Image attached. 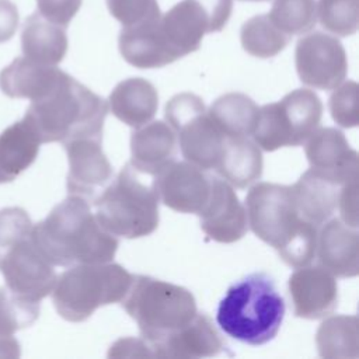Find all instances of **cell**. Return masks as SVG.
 <instances>
[{"mask_svg":"<svg viewBox=\"0 0 359 359\" xmlns=\"http://www.w3.org/2000/svg\"><path fill=\"white\" fill-rule=\"evenodd\" d=\"M358 177L346 181L341 185L339 196H338V209L341 213V220L349 226L356 229L358 227Z\"/></svg>","mask_w":359,"mask_h":359,"instance_id":"38","label":"cell"},{"mask_svg":"<svg viewBox=\"0 0 359 359\" xmlns=\"http://www.w3.org/2000/svg\"><path fill=\"white\" fill-rule=\"evenodd\" d=\"M66 74L53 65H42L15 57L0 72V90L10 98H27L35 101L46 95Z\"/></svg>","mask_w":359,"mask_h":359,"instance_id":"22","label":"cell"},{"mask_svg":"<svg viewBox=\"0 0 359 359\" xmlns=\"http://www.w3.org/2000/svg\"><path fill=\"white\" fill-rule=\"evenodd\" d=\"M122 307L136 321L150 351L198 313L196 300L188 289L144 275H133Z\"/></svg>","mask_w":359,"mask_h":359,"instance_id":"5","label":"cell"},{"mask_svg":"<svg viewBox=\"0 0 359 359\" xmlns=\"http://www.w3.org/2000/svg\"><path fill=\"white\" fill-rule=\"evenodd\" d=\"M36 6L43 18L66 28L80 10L81 0H36Z\"/></svg>","mask_w":359,"mask_h":359,"instance_id":"37","label":"cell"},{"mask_svg":"<svg viewBox=\"0 0 359 359\" xmlns=\"http://www.w3.org/2000/svg\"><path fill=\"white\" fill-rule=\"evenodd\" d=\"M108 102L70 74L42 98L31 101L25 123L41 143H66L77 137H101Z\"/></svg>","mask_w":359,"mask_h":359,"instance_id":"3","label":"cell"},{"mask_svg":"<svg viewBox=\"0 0 359 359\" xmlns=\"http://www.w3.org/2000/svg\"><path fill=\"white\" fill-rule=\"evenodd\" d=\"M310 168L321 177L342 185L358 177V151L335 128H317L304 142Z\"/></svg>","mask_w":359,"mask_h":359,"instance_id":"16","label":"cell"},{"mask_svg":"<svg viewBox=\"0 0 359 359\" xmlns=\"http://www.w3.org/2000/svg\"><path fill=\"white\" fill-rule=\"evenodd\" d=\"M0 271L11 293L38 303L52 293L57 279L53 265L32 243L31 234L6 254Z\"/></svg>","mask_w":359,"mask_h":359,"instance_id":"11","label":"cell"},{"mask_svg":"<svg viewBox=\"0 0 359 359\" xmlns=\"http://www.w3.org/2000/svg\"><path fill=\"white\" fill-rule=\"evenodd\" d=\"M21 49L24 56L32 62L56 66L67 52L66 31L35 11L24 22Z\"/></svg>","mask_w":359,"mask_h":359,"instance_id":"24","label":"cell"},{"mask_svg":"<svg viewBox=\"0 0 359 359\" xmlns=\"http://www.w3.org/2000/svg\"><path fill=\"white\" fill-rule=\"evenodd\" d=\"M158 108L156 87L143 77H129L115 86L108 98V109L130 128L149 123Z\"/></svg>","mask_w":359,"mask_h":359,"instance_id":"23","label":"cell"},{"mask_svg":"<svg viewBox=\"0 0 359 359\" xmlns=\"http://www.w3.org/2000/svg\"><path fill=\"white\" fill-rule=\"evenodd\" d=\"M245 206L250 229L285 264L299 268L314 259L318 227L302 217L292 187L258 182L248 191Z\"/></svg>","mask_w":359,"mask_h":359,"instance_id":"2","label":"cell"},{"mask_svg":"<svg viewBox=\"0 0 359 359\" xmlns=\"http://www.w3.org/2000/svg\"><path fill=\"white\" fill-rule=\"evenodd\" d=\"M132 280L130 272L111 261L72 265L57 276L52 302L62 318L80 323L98 307L122 302Z\"/></svg>","mask_w":359,"mask_h":359,"instance_id":"6","label":"cell"},{"mask_svg":"<svg viewBox=\"0 0 359 359\" xmlns=\"http://www.w3.org/2000/svg\"><path fill=\"white\" fill-rule=\"evenodd\" d=\"M158 27L178 59L198 50L203 35L215 32L208 13L198 0H182L172 6L160 15Z\"/></svg>","mask_w":359,"mask_h":359,"instance_id":"18","label":"cell"},{"mask_svg":"<svg viewBox=\"0 0 359 359\" xmlns=\"http://www.w3.org/2000/svg\"><path fill=\"white\" fill-rule=\"evenodd\" d=\"M241 1H266V0H241Z\"/></svg>","mask_w":359,"mask_h":359,"instance_id":"42","label":"cell"},{"mask_svg":"<svg viewBox=\"0 0 359 359\" xmlns=\"http://www.w3.org/2000/svg\"><path fill=\"white\" fill-rule=\"evenodd\" d=\"M240 39L247 53L259 59H268L282 52L289 43L290 36L275 27L268 14H259L243 24Z\"/></svg>","mask_w":359,"mask_h":359,"instance_id":"30","label":"cell"},{"mask_svg":"<svg viewBox=\"0 0 359 359\" xmlns=\"http://www.w3.org/2000/svg\"><path fill=\"white\" fill-rule=\"evenodd\" d=\"M316 255L318 265L339 278H353L359 272V236L356 229L341 219H328L318 227Z\"/></svg>","mask_w":359,"mask_h":359,"instance_id":"19","label":"cell"},{"mask_svg":"<svg viewBox=\"0 0 359 359\" xmlns=\"http://www.w3.org/2000/svg\"><path fill=\"white\" fill-rule=\"evenodd\" d=\"M31 240L55 266L98 264L114 259L118 237L101 227L88 201L69 195L39 223L32 224Z\"/></svg>","mask_w":359,"mask_h":359,"instance_id":"1","label":"cell"},{"mask_svg":"<svg viewBox=\"0 0 359 359\" xmlns=\"http://www.w3.org/2000/svg\"><path fill=\"white\" fill-rule=\"evenodd\" d=\"M32 223L22 208H4L0 210V264L6 254L31 234Z\"/></svg>","mask_w":359,"mask_h":359,"instance_id":"34","label":"cell"},{"mask_svg":"<svg viewBox=\"0 0 359 359\" xmlns=\"http://www.w3.org/2000/svg\"><path fill=\"white\" fill-rule=\"evenodd\" d=\"M198 216L201 229L217 243H236L248 230L245 208L234 188L223 178L212 177L209 199Z\"/></svg>","mask_w":359,"mask_h":359,"instance_id":"14","label":"cell"},{"mask_svg":"<svg viewBox=\"0 0 359 359\" xmlns=\"http://www.w3.org/2000/svg\"><path fill=\"white\" fill-rule=\"evenodd\" d=\"M93 202L95 219L115 237H146L158 226V198L129 163Z\"/></svg>","mask_w":359,"mask_h":359,"instance_id":"7","label":"cell"},{"mask_svg":"<svg viewBox=\"0 0 359 359\" xmlns=\"http://www.w3.org/2000/svg\"><path fill=\"white\" fill-rule=\"evenodd\" d=\"M107 6L122 27L142 24L161 15L157 0H107Z\"/></svg>","mask_w":359,"mask_h":359,"instance_id":"36","label":"cell"},{"mask_svg":"<svg viewBox=\"0 0 359 359\" xmlns=\"http://www.w3.org/2000/svg\"><path fill=\"white\" fill-rule=\"evenodd\" d=\"M318 355L327 359H356L359 355V332L356 316H331L316 334Z\"/></svg>","mask_w":359,"mask_h":359,"instance_id":"28","label":"cell"},{"mask_svg":"<svg viewBox=\"0 0 359 359\" xmlns=\"http://www.w3.org/2000/svg\"><path fill=\"white\" fill-rule=\"evenodd\" d=\"M41 142L24 119L0 133V184L15 180L36 158Z\"/></svg>","mask_w":359,"mask_h":359,"instance_id":"27","label":"cell"},{"mask_svg":"<svg viewBox=\"0 0 359 359\" xmlns=\"http://www.w3.org/2000/svg\"><path fill=\"white\" fill-rule=\"evenodd\" d=\"M164 116L185 160L202 170L216 168L226 135L209 116L202 98L192 93L177 94L165 104Z\"/></svg>","mask_w":359,"mask_h":359,"instance_id":"9","label":"cell"},{"mask_svg":"<svg viewBox=\"0 0 359 359\" xmlns=\"http://www.w3.org/2000/svg\"><path fill=\"white\" fill-rule=\"evenodd\" d=\"M294 65L303 84L317 90H334L346 77V53L335 36L316 31L297 41Z\"/></svg>","mask_w":359,"mask_h":359,"instance_id":"10","label":"cell"},{"mask_svg":"<svg viewBox=\"0 0 359 359\" xmlns=\"http://www.w3.org/2000/svg\"><path fill=\"white\" fill-rule=\"evenodd\" d=\"M323 102L307 88L287 93L280 101L265 104L258 109L252 139L264 151L285 146H300L320 126Z\"/></svg>","mask_w":359,"mask_h":359,"instance_id":"8","label":"cell"},{"mask_svg":"<svg viewBox=\"0 0 359 359\" xmlns=\"http://www.w3.org/2000/svg\"><path fill=\"white\" fill-rule=\"evenodd\" d=\"M198 1L208 13L213 24L215 32L222 31L231 15L233 1L231 0H198Z\"/></svg>","mask_w":359,"mask_h":359,"instance_id":"39","label":"cell"},{"mask_svg":"<svg viewBox=\"0 0 359 359\" xmlns=\"http://www.w3.org/2000/svg\"><path fill=\"white\" fill-rule=\"evenodd\" d=\"M18 10L10 0H0V43L11 39L18 28Z\"/></svg>","mask_w":359,"mask_h":359,"instance_id":"40","label":"cell"},{"mask_svg":"<svg viewBox=\"0 0 359 359\" xmlns=\"http://www.w3.org/2000/svg\"><path fill=\"white\" fill-rule=\"evenodd\" d=\"M226 351V341L203 313H196L187 325L151 346L157 358H210Z\"/></svg>","mask_w":359,"mask_h":359,"instance_id":"17","label":"cell"},{"mask_svg":"<svg viewBox=\"0 0 359 359\" xmlns=\"http://www.w3.org/2000/svg\"><path fill=\"white\" fill-rule=\"evenodd\" d=\"M21 353L18 341L11 337H0V358H18Z\"/></svg>","mask_w":359,"mask_h":359,"instance_id":"41","label":"cell"},{"mask_svg":"<svg viewBox=\"0 0 359 359\" xmlns=\"http://www.w3.org/2000/svg\"><path fill=\"white\" fill-rule=\"evenodd\" d=\"M67 161V192L94 201L111 182L114 170L102 150L101 137H77L63 143Z\"/></svg>","mask_w":359,"mask_h":359,"instance_id":"12","label":"cell"},{"mask_svg":"<svg viewBox=\"0 0 359 359\" xmlns=\"http://www.w3.org/2000/svg\"><path fill=\"white\" fill-rule=\"evenodd\" d=\"M328 108L334 122L342 128H355L359 122L358 84L352 80L341 83L330 95Z\"/></svg>","mask_w":359,"mask_h":359,"instance_id":"35","label":"cell"},{"mask_svg":"<svg viewBox=\"0 0 359 359\" xmlns=\"http://www.w3.org/2000/svg\"><path fill=\"white\" fill-rule=\"evenodd\" d=\"M287 289L296 317L318 320L338 307L337 279L320 265L299 266L289 276Z\"/></svg>","mask_w":359,"mask_h":359,"instance_id":"15","label":"cell"},{"mask_svg":"<svg viewBox=\"0 0 359 359\" xmlns=\"http://www.w3.org/2000/svg\"><path fill=\"white\" fill-rule=\"evenodd\" d=\"M316 14L323 28L338 36H349L358 31L359 0H318Z\"/></svg>","mask_w":359,"mask_h":359,"instance_id":"33","label":"cell"},{"mask_svg":"<svg viewBox=\"0 0 359 359\" xmlns=\"http://www.w3.org/2000/svg\"><path fill=\"white\" fill-rule=\"evenodd\" d=\"M338 184L321 177L311 168L292 185L302 217L316 227L325 223L338 208Z\"/></svg>","mask_w":359,"mask_h":359,"instance_id":"26","label":"cell"},{"mask_svg":"<svg viewBox=\"0 0 359 359\" xmlns=\"http://www.w3.org/2000/svg\"><path fill=\"white\" fill-rule=\"evenodd\" d=\"M177 135L163 122H149L136 128L130 136V165L143 174L156 175L175 161Z\"/></svg>","mask_w":359,"mask_h":359,"instance_id":"20","label":"cell"},{"mask_svg":"<svg viewBox=\"0 0 359 359\" xmlns=\"http://www.w3.org/2000/svg\"><path fill=\"white\" fill-rule=\"evenodd\" d=\"M269 20L286 35H302L317 22L316 0H273Z\"/></svg>","mask_w":359,"mask_h":359,"instance_id":"31","label":"cell"},{"mask_svg":"<svg viewBox=\"0 0 359 359\" xmlns=\"http://www.w3.org/2000/svg\"><path fill=\"white\" fill-rule=\"evenodd\" d=\"M285 310L275 280L265 272H254L227 289L219 302L216 323L227 337L258 346L276 337Z\"/></svg>","mask_w":359,"mask_h":359,"instance_id":"4","label":"cell"},{"mask_svg":"<svg viewBox=\"0 0 359 359\" xmlns=\"http://www.w3.org/2000/svg\"><path fill=\"white\" fill-rule=\"evenodd\" d=\"M258 109V105L248 95L227 93L213 101L208 114L226 136L248 137L254 130Z\"/></svg>","mask_w":359,"mask_h":359,"instance_id":"29","label":"cell"},{"mask_svg":"<svg viewBox=\"0 0 359 359\" xmlns=\"http://www.w3.org/2000/svg\"><path fill=\"white\" fill-rule=\"evenodd\" d=\"M158 18L122 28L118 45L129 65L137 69H157L178 60L160 31Z\"/></svg>","mask_w":359,"mask_h":359,"instance_id":"21","label":"cell"},{"mask_svg":"<svg viewBox=\"0 0 359 359\" xmlns=\"http://www.w3.org/2000/svg\"><path fill=\"white\" fill-rule=\"evenodd\" d=\"M39 316V303L0 287V337H11L15 331L32 325Z\"/></svg>","mask_w":359,"mask_h":359,"instance_id":"32","label":"cell"},{"mask_svg":"<svg viewBox=\"0 0 359 359\" xmlns=\"http://www.w3.org/2000/svg\"><path fill=\"white\" fill-rule=\"evenodd\" d=\"M262 153L254 140L245 136H226L216 172L231 187L247 188L262 175Z\"/></svg>","mask_w":359,"mask_h":359,"instance_id":"25","label":"cell"},{"mask_svg":"<svg viewBox=\"0 0 359 359\" xmlns=\"http://www.w3.org/2000/svg\"><path fill=\"white\" fill-rule=\"evenodd\" d=\"M212 175L189 161H172L154 175L158 202L180 213L198 215L209 199Z\"/></svg>","mask_w":359,"mask_h":359,"instance_id":"13","label":"cell"}]
</instances>
